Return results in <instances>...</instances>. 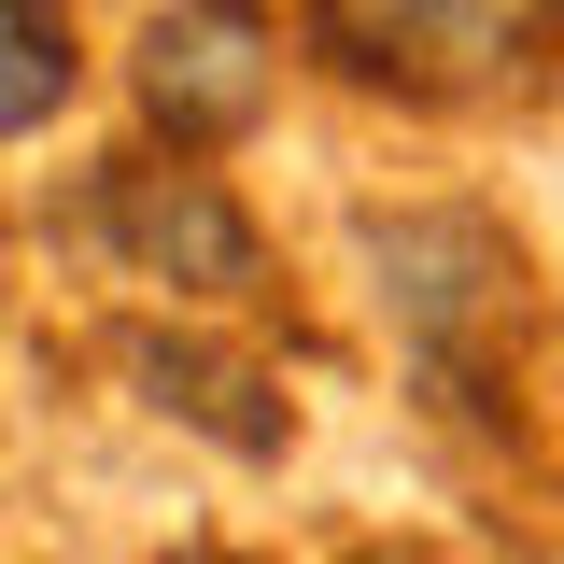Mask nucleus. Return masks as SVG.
<instances>
[{"label": "nucleus", "mask_w": 564, "mask_h": 564, "mask_svg": "<svg viewBox=\"0 0 564 564\" xmlns=\"http://www.w3.org/2000/svg\"><path fill=\"white\" fill-rule=\"evenodd\" d=\"M311 43L352 85H410V99H494L564 70V0H311Z\"/></svg>", "instance_id": "f257e3e1"}, {"label": "nucleus", "mask_w": 564, "mask_h": 564, "mask_svg": "<svg viewBox=\"0 0 564 564\" xmlns=\"http://www.w3.org/2000/svg\"><path fill=\"white\" fill-rule=\"evenodd\" d=\"M99 226H113V254L141 282H170V296H212V311H240V296H269V240H254V212L226 198L212 170H113L99 184Z\"/></svg>", "instance_id": "f03ea898"}, {"label": "nucleus", "mask_w": 564, "mask_h": 564, "mask_svg": "<svg viewBox=\"0 0 564 564\" xmlns=\"http://www.w3.org/2000/svg\"><path fill=\"white\" fill-rule=\"evenodd\" d=\"M269 0H155V29H141V113L170 128V155H198V141H240L269 113Z\"/></svg>", "instance_id": "7ed1b4c3"}, {"label": "nucleus", "mask_w": 564, "mask_h": 564, "mask_svg": "<svg viewBox=\"0 0 564 564\" xmlns=\"http://www.w3.org/2000/svg\"><path fill=\"white\" fill-rule=\"evenodd\" d=\"M381 296H395V325H410L423 352H466L480 325H508V282H522V254L494 240L480 212H395L381 226Z\"/></svg>", "instance_id": "20e7f679"}, {"label": "nucleus", "mask_w": 564, "mask_h": 564, "mask_svg": "<svg viewBox=\"0 0 564 564\" xmlns=\"http://www.w3.org/2000/svg\"><path fill=\"white\" fill-rule=\"evenodd\" d=\"M141 381H155V410H184L212 423L226 452H282V410L240 381V367H212V352H170V339H141Z\"/></svg>", "instance_id": "39448f33"}, {"label": "nucleus", "mask_w": 564, "mask_h": 564, "mask_svg": "<svg viewBox=\"0 0 564 564\" xmlns=\"http://www.w3.org/2000/svg\"><path fill=\"white\" fill-rule=\"evenodd\" d=\"M70 14L57 0H0V128H43V113H57L70 99Z\"/></svg>", "instance_id": "423d86ee"}, {"label": "nucleus", "mask_w": 564, "mask_h": 564, "mask_svg": "<svg viewBox=\"0 0 564 564\" xmlns=\"http://www.w3.org/2000/svg\"><path fill=\"white\" fill-rule=\"evenodd\" d=\"M170 564H226V551H170Z\"/></svg>", "instance_id": "0eeeda50"}]
</instances>
